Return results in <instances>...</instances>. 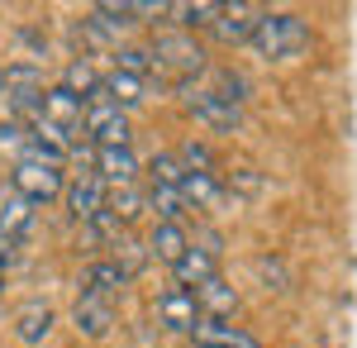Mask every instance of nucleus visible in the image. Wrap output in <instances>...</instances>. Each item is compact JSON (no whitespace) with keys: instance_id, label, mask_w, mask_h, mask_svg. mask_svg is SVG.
<instances>
[{"instance_id":"obj_17","label":"nucleus","mask_w":357,"mask_h":348,"mask_svg":"<svg viewBox=\"0 0 357 348\" xmlns=\"http://www.w3.org/2000/svg\"><path fill=\"white\" fill-rule=\"evenodd\" d=\"M191 296H195V305H200V320H224V315H234V310H238V291H234L224 277L200 282Z\"/></svg>"},{"instance_id":"obj_14","label":"nucleus","mask_w":357,"mask_h":348,"mask_svg":"<svg viewBox=\"0 0 357 348\" xmlns=\"http://www.w3.org/2000/svg\"><path fill=\"white\" fill-rule=\"evenodd\" d=\"M15 339L24 348H43L53 339V305L48 300H24L15 310Z\"/></svg>"},{"instance_id":"obj_12","label":"nucleus","mask_w":357,"mask_h":348,"mask_svg":"<svg viewBox=\"0 0 357 348\" xmlns=\"http://www.w3.org/2000/svg\"><path fill=\"white\" fill-rule=\"evenodd\" d=\"M257 20H262V5H248V0H234V5H220V20H215V38L220 43H229V48H238V43H248L252 38V29H257Z\"/></svg>"},{"instance_id":"obj_13","label":"nucleus","mask_w":357,"mask_h":348,"mask_svg":"<svg viewBox=\"0 0 357 348\" xmlns=\"http://www.w3.org/2000/svg\"><path fill=\"white\" fill-rule=\"evenodd\" d=\"M158 320H162V329H172V334H191L195 324H200V305H195V296L186 291V287H167V291L158 296Z\"/></svg>"},{"instance_id":"obj_23","label":"nucleus","mask_w":357,"mask_h":348,"mask_svg":"<svg viewBox=\"0 0 357 348\" xmlns=\"http://www.w3.org/2000/svg\"><path fill=\"white\" fill-rule=\"evenodd\" d=\"M24 143H29V124L0 119V153H24Z\"/></svg>"},{"instance_id":"obj_18","label":"nucleus","mask_w":357,"mask_h":348,"mask_svg":"<svg viewBox=\"0 0 357 348\" xmlns=\"http://www.w3.org/2000/svg\"><path fill=\"white\" fill-rule=\"evenodd\" d=\"M100 96H105L114 110H124V115H129V106H143L148 81H143V77H129V72H119V67H110V72L100 77Z\"/></svg>"},{"instance_id":"obj_1","label":"nucleus","mask_w":357,"mask_h":348,"mask_svg":"<svg viewBox=\"0 0 357 348\" xmlns=\"http://www.w3.org/2000/svg\"><path fill=\"white\" fill-rule=\"evenodd\" d=\"M248 43H252V53L267 57V62H296V57L310 53L314 34H310V24L296 10H262V20H257Z\"/></svg>"},{"instance_id":"obj_4","label":"nucleus","mask_w":357,"mask_h":348,"mask_svg":"<svg viewBox=\"0 0 357 348\" xmlns=\"http://www.w3.org/2000/svg\"><path fill=\"white\" fill-rule=\"evenodd\" d=\"M143 205L158 215V224H181V215H186V196H181V162L172 158V153H158V158H153Z\"/></svg>"},{"instance_id":"obj_10","label":"nucleus","mask_w":357,"mask_h":348,"mask_svg":"<svg viewBox=\"0 0 357 348\" xmlns=\"http://www.w3.org/2000/svg\"><path fill=\"white\" fill-rule=\"evenodd\" d=\"M91 172L100 177V187H134L138 182V158L134 148H91Z\"/></svg>"},{"instance_id":"obj_5","label":"nucleus","mask_w":357,"mask_h":348,"mask_svg":"<svg viewBox=\"0 0 357 348\" xmlns=\"http://www.w3.org/2000/svg\"><path fill=\"white\" fill-rule=\"evenodd\" d=\"M10 191L38 210V205H48V201H57L67 191V177H62L57 162H43V158H33V153H24V158L15 162V172H10Z\"/></svg>"},{"instance_id":"obj_19","label":"nucleus","mask_w":357,"mask_h":348,"mask_svg":"<svg viewBox=\"0 0 357 348\" xmlns=\"http://www.w3.org/2000/svg\"><path fill=\"white\" fill-rule=\"evenodd\" d=\"M176 287H186V291H195V287H200V282H210V277H220V263H215V253H210V248H186V253H181V263H176Z\"/></svg>"},{"instance_id":"obj_6","label":"nucleus","mask_w":357,"mask_h":348,"mask_svg":"<svg viewBox=\"0 0 357 348\" xmlns=\"http://www.w3.org/2000/svg\"><path fill=\"white\" fill-rule=\"evenodd\" d=\"M33 124H43L48 134H57L72 148V143L86 138V101L72 96L67 86H53V91H43V106H38V119Z\"/></svg>"},{"instance_id":"obj_8","label":"nucleus","mask_w":357,"mask_h":348,"mask_svg":"<svg viewBox=\"0 0 357 348\" xmlns=\"http://www.w3.org/2000/svg\"><path fill=\"white\" fill-rule=\"evenodd\" d=\"M86 138L91 148H129V115L114 110L105 96L86 106Z\"/></svg>"},{"instance_id":"obj_11","label":"nucleus","mask_w":357,"mask_h":348,"mask_svg":"<svg viewBox=\"0 0 357 348\" xmlns=\"http://www.w3.org/2000/svg\"><path fill=\"white\" fill-rule=\"evenodd\" d=\"M67 210H72V219H82V224H91L96 215L105 210V187H100V177L91 172V167H82L72 182H67Z\"/></svg>"},{"instance_id":"obj_7","label":"nucleus","mask_w":357,"mask_h":348,"mask_svg":"<svg viewBox=\"0 0 357 348\" xmlns=\"http://www.w3.org/2000/svg\"><path fill=\"white\" fill-rule=\"evenodd\" d=\"M181 91H186V110H191L205 129H215V134H234V129L243 124V106L224 101L215 86H181Z\"/></svg>"},{"instance_id":"obj_15","label":"nucleus","mask_w":357,"mask_h":348,"mask_svg":"<svg viewBox=\"0 0 357 348\" xmlns=\"http://www.w3.org/2000/svg\"><path fill=\"white\" fill-rule=\"evenodd\" d=\"M191 344L195 348H262V339L238 329V324H229V320H200L191 329Z\"/></svg>"},{"instance_id":"obj_16","label":"nucleus","mask_w":357,"mask_h":348,"mask_svg":"<svg viewBox=\"0 0 357 348\" xmlns=\"http://www.w3.org/2000/svg\"><path fill=\"white\" fill-rule=\"evenodd\" d=\"M82 287H86V291L110 296V300H119V291L129 287V272H124L119 258H96V263H86V268H82Z\"/></svg>"},{"instance_id":"obj_3","label":"nucleus","mask_w":357,"mask_h":348,"mask_svg":"<svg viewBox=\"0 0 357 348\" xmlns=\"http://www.w3.org/2000/svg\"><path fill=\"white\" fill-rule=\"evenodd\" d=\"M43 72L33 62H10L0 72V106H5V119L15 124H33L38 119V106H43Z\"/></svg>"},{"instance_id":"obj_20","label":"nucleus","mask_w":357,"mask_h":348,"mask_svg":"<svg viewBox=\"0 0 357 348\" xmlns=\"http://www.w3.org/2000/svg\"><path fill=\"white\" fill-rule=\"evenodd\" d=\"M186 248H191V239H186L181 224H153V234H148V258H158V263H167V268H176Z\"/></svg>"},{"instance_id":"obj_9","label":"nucleus","mask_w":357,"mask_h":348,"mask_svg":"<svg viewBox=\"0 0 357 348\" xmlns=\"http://www.w3.org/2000/svg\"><path fill=\"white\" fill-rule=\"evenodd\" d=\"M72 324H77V334H86V339H105L114 324V300L100 291H77V305H72Z\"/></svg>"},{"instance_id":"obj_22","label":"nucleus","mask_w":357,"mask_h":348,"mask_svg":"<svg viewBox=\"0 0 357 348\" xmlns=\"http://www.w3.org/2000/svg\"><path fill=\"white\" fill-rule=\"evenodd\" d=\"M105 210H110L119 224L138 219V215H143V191H138V182H134V187H114L110 201H105Z\"/></svg>"},{"instance_id":"obj_24","label":"nucleus","mask_w":357,"mask_h":348,"mask_svg":"<svg viewBox=\"0 0 357 348\" xmlns=\"http://www.w3.org/2000/svg\"><path fill=\"white\" fill-rule=\"evenodd\" d=\"M0 287H5V272H0Z\"/></svg>"},{"instance_id":"obj_2","label":"nucleus","mask_w":357,"mask_h":348,"mask_svg":"<svg viewBox=\"0 0 357 348\" xmlns=\"http://www.w3.org/2000/svg\"><path fill=\"white\" fill-rule=\"evenodd\" d=\"M148 53H153V72H158V77H172L176 86H191V77L210 72L205 48L195 43L191 34H181V29H167V34H158Z\"/></svg>"},{"instance_id":"obj_21","label":"nucleus","mask_w":357,"mask_h":348,"mask_svg":"<svg viewBox=\"0 0 357 348\" xmlns=\"http://www.w3.org/2000/svg\"><path fill=\"white\" fill-rule=\"evenodd\" d=\"M167 15H172V24L181 29V34H191V29H210L220 20V5L215 0H195V5H167Z\"/></svg>"}]
</instances>
